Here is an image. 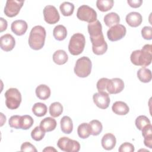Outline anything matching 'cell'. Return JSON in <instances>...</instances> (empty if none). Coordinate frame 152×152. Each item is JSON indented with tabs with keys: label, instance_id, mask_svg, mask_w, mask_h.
Masks as SVG:
<instances>
[{
	"label": "cell",
	"instance_id": "1",
	"mask_svg": "<svg viewBox=\"0 0 152 152\" xmlns=\"http://www.w3.org/2000/svg\"><path fill=\"white\" fill-rule=\"evenodd\" d=\"M131 62L137 66H147L152 60V45H145L141 50H136L132 52L130 56Z\"/></svg>",
	"mask_w": 152,
	"mask_h": 152
},
{
	"label": "cell",
	"instance_id": "2",
	"mask_svg": "<svg viewBox=\"0 0 152 152\" xmlns=\"http://www.w3.org/2000/svg\"><path fill=\"white\" fill-rule=\"evenodd\" d=\"M46 30L41 26L33 27L28 37V45L33 50H40L45 45L46 38Z\"/></svg>",
	"mask_w": 152,
	"mask_h": 152
},
{
	"label": "cell",
	"instance_id": "3",
	"mask_svg": "<svg viewBox=\"0 0 152 152\" xmlns=\"http://www.w3.org/2000/svg\"><path fill=\"white\" fill-rule=\"evenodd\" d=\"M85 45L86 39L84 36L80 33H75L69 40L68 50L72 55H78L83 52Z\"/></svg>",
	"mask_w": 152,
	"mask_h": 152
},
{
	"label": "cell",
	"instance_id": "4",
	"mask_svg": "<svg viewBox=\"0 0 152 152\" xmlns=\"http://www.w3.org/2000/svg\"><path fill=\"white\" fill-rule=\"evenodd\" d=\"M92 64L91 60L87 56H83L76 61L74 69L77 76L81 78L88 77L91 71Z\"/></svg>",
	"mask_w": 152,
	"mask_h": 152
},
{
	"label": "cell",
	"instance_id": "5",
	"mask_svg": "<svg viewBox=\"0 0 152 152\" xmlns=\"http://www.w3.org/2000/svg\"><path fill=\"white\" fill-rule=\"evenodd\" d=\"M5 104L11 109H17L21 102V94L16 88H10L5 93Z\"/></svg>",
	"mask_w": 152,
	"mask_h": 152
},
{
	"label": "cell",
	"instance_id": "6",
	"mask_svg": "<svg viewBox=\"0 0 152 152\" xmlns=\"http://www.w3.org/2000/svg\"><path fill=\"white\" fill-rule=\"evenodd\" d=\"M77 18L81 21L91 23L97 20V12L90 7L83 5L80 6L77 12Z\"/></svg>",
	"mask_w": 152,
	"mask_h": 152
},
{
	"label": "cell",
	"instance_id": "7",
	"mask_svg": "<svg viewBox=\"0 0 152 152\" xmlns=\"http://www.w3.org/2000/svg\"><path fill=\"white\" fill-rule=\"evenodd\" d=\"M57 146L60 150L66 152H78L80 149V143L68 137L60 138L57 142Z\"/></svg>",
	"mask_w": 152,
	"mask_h": 152
},
{
	"label": "cell",
	"instance_id": "8",
	"mask_svg": "<svg viewBox=\"0 0 152 152\" xmlns=\"http://www.w3.org/2000/svg\"><path fill=\"white\" fill-rule=\"evenodd\" d=\"M92 43V50L95 55H102L107 50V44L104 40L103 34L98 37H90Z\"/></svg>",
	"mask_w": 152,
	"mask_h": 152
},
{
	"label": "cell",
	"instance_id": "9",
	"mask_svg": "<svg viewBox=\"0 0 152 152\" xmlns=\"http://www.w3.org/2000/svg\"><path fill=\"white\" fill-rule=\"evenodd\" d=\"M126 27L122 24H116L111 27L107 32L108 39L111 42H115L122 39L126 34Z\"/></svg>",
	"mask_w": 152,
	"mask_h": 152
},
{
	"label": "cell",
	"instance_id": "10",
	"mask_svg": "<svg viewBox=\"0 0 152 152\" xmlns=\"http://www.w3.org/2000/svg\"><path fill=\"white\" fill-rule=\"evenodd\" d=\"M24 1H18L15 0H8L4 8V12L8 17H14L16 16L22 8Z\"/></svg>",
	"mask_w": 152,
	"mask_h": 152
},
{
	"label": "cell",
	"instance_id": "11",
	"mask_svg": "<svg viewBox=\"0 0 152 152\" xmlns=\"http://www.w3.org/2000/svg\"><path fill=\"white\" fill-rule=\"evenodd\" d=\"M43 16L45 21L49 24H54L58 23L60 19L57 9L53 5H46L44 8Z\"/></svg>",
	"mask_w": 152,
	"mask_h": 152
},
{
	"label": "cell",
	"instance_id": "12",
	"mask_svg": "<svg viewBox=\"0 0 152 152\" xmlns=\"http://www.w3.org/2000/svg\"><path fill=\"white\" fill-rule=\"evenodd\" d=\"M93 100L94 104L100 109H107L110 103L109 95L106 91H100L93 94Z\"/></svg>",
	"mask_w": 152,
	"mask_h": 152
},
{
	"label": "cell",
	"instance_id": "13",
	"mask_svg": "<svg viewBox=\"0 0 152 152\" xmlns=\"http://www.w3.org/2000/svg\"><path fill=\"white\" fill-rule=\"evenodd\" d=\"M124 81L119 78H114L108 81L106 90L109 94H115L121 93L124 88Z\"/></svg>",
	"mask_w": 152,
	"mask_h": 152
},
{
	"label": "cell",
	"instance_id": "14",
	"mask_svg": "<svg viewBox=\"0 0 152 152\" xmlns=\"http://www.w3.org/2000/svg\"><path fill=\"white\" fill-rule=\"evenodd\" d=\"M15 45V40L10 34H5L1 37L0 46L1 49L5 52L12 50Z\"/></svg>",
	"mask_w": 152,
	"mask_h": 152
},
{
	"label": "cell",
	"instance_id": "15",
	"mask_svg": "<svg viewBox=\"0 0 152 152\" xmlns=\"http://www.w3.org/2000/svg\"><path fill=\"white\" fill-rule=\"evenodd\" d=\"M27 28V23L22 20H17L13 21L11 26L12 31L17 36H22L25 34Z\"/></svg>",
	"mask_w": 152,
	"mask_h": 152
},
{
	"label": "cell",
	"instance_id": "16",
	"mask_svg": "<svg viewBox=\"0 0 152 152\" xmlns=\"http://www.w3.org/2000/svg\"><path fill=\"white\" fill-rule=\"evenodd\" d=\"M126 22L132 27H137L141 25L142 21L141 15L137 12H129L126 16Z\"/></svg>",
	"mask_w": 152,
	"mask_h": 152
},
{
	"label": "cell",
	"instance_id": "17",
	"mask_svg": "<svg viewBox=\"0 0 152 152\" xmlns=\"http://www.w3.org/2000/svg\"><path fill=\"white\" fill-rule=\"evenodd\" d=\"M101 143L104 149L106 150H110L115 147L116 140L113 134L111 133H107L102 137Z\"/></svg>",
	"mask_w": 152,
	"mask_h": 152
},
{
	"label": "cell",
	"instance_id": "18",
	"mask_svg": "<svg viewBox=\"0 0 152 152\" xmlns=\"http://www.w3.org/2000/svg\"><path fill=\"white\" fill-rule=\"evenodd\" d=\"M87 28L90 34V37H97L103 34L102 24L97 20L94 22L89 23L88 24Z\"/></svg>",
	"mask_w": 152,
	"mask_h": 152
},
{
	"label": "cell",
	"instance_id": "19",
	"mask_svg": "<svg viewBox=\"0 0 152 152\" xmlns=\"http://www.w3.org/2000/svg\"><path fill=\"white\" fill-rule=\"evenodd\" d=\"M56 124L55 119L51 117H46L41 121L39 126L45 132H50L56 128Z\"/></svg>",
	"mask_w": 152,
	"mask_h": 152
},
{
	"label": "cell",
	"instance_id": "20",
	"mask_svg": "<svg viewBox=\"0 0 152 152\" xmlns=\"http://www.w3.org/2000/svg\"><path fill=\"white\" fill-rule=\"evenodd\" d=\"M112 109L115 114L118 115H125L129 111V108L126 103L122 101L115 102L112 105Z\"/></svg>",
	"mask_w": 152,
	"mask_h": 152
},
{
	"label": "cell",
	"instance_id": "21",
	"mask_svg": "<svg viewBox=\"0 0 152 152\" xmlns=\"http://www.w3.org/2000/svg\"><path fill=\"white\" fill-rule=\"evenodd\" d=\"M142 135L144 137V145L150 148H152V126L151 124L146 125L142 130Z\"/></svg>",
	"mask_w": 152,
	"mask_h": 152
},
{
	"label": "cell",
	"instance_id": "22",
	"mask_svg": "<svg viewBox=\"0 0 152 152\" xmlns=\"http://www.w3.org/2000/svg\"><path fill=\"white\" fill-rule=\"evenodd\" d=\"M61 131L66 134H69L72 132L73 129L72 121L70 117L64 116L62 118L60 121Z\"/></svg>",
	"mask_w": 152,
	"mask_h": 152
},
{
	"label": "cell",
	"instance_id": "23",
	"mask_svg": "<svg viewBox=\"0 0 152 152\" xmlns=\"http://www.w3.org/2000/svg\"><path fill=\"white\" fill-rule=\"evenodd\" d=\"M52 59L53 62L59 65L65 64L68 59V56L66 52L64 50H58L53 54Z\"/></svg>",
	"mask_w": 152,
	"mask_h": 152
},
{
	"label": "cell",
	"instance_id": "24",
	"mask_svg": "<svg viewBox=\"0 0 152 152\" xmlns=\"http://www.w3.org/2000/svg\"><path fill=\"white\" fill-rule=\"evenodd\" d=\"M50 89L45 84H40L36 88V96L41 100H46L50 96Z\"/></svg>",
	"mask_w": 152,
	"mask_h": 152
},
{
	"label": "cell",
	"instance_id": "25",
	"mask_svg": "<svg viewBox=\"0 0 152 152\" xmlns=\"http://www.w3.org/2000/svg\"><path fill=\"white\" fill-rule=\"evenodd\" d=\"M104 22L106 26L111 27L119 23L120 17L116 12H110L104 16Z\"/></svg>",
	"mask_w": 152,
	"mask_h": 152
},
{
	"label": "cell",
	"instance_id": "26",
	"mask_svg": "<svg viewBox=\"0 0 152 152\" xmlns=\"http://www.w3.org/2000/svg\"><path fill=\"white\" fill-rule=\"evenodd\" d=\"M53 35L56 40L62 41L64 40L67 36L66 28L63 25H58L53 28Z\"/></svg>",
	"mask_w": 152,
	"mask_h": 152
},
{
	"label": "cell",
	"instance_id": "27",
	"mask_svg": "<svg viewBox=\"0 0 152 152\" xmlns=\"http://www.w3.org/2000/svg\"><path fill=\"white\" fill-rule=\"evenodd\" d=\"M137 75L141 82L147 83L151 80V72L149 69L145 67H142L138 69Z\"/></svg>",
	"mask_w": 152,
	"mask_h": 152
},
{
	"label": "cell",
	"instance_id": "28",
	"mask_svg": "<svg viewBox=\"0 0 152 152\" xmlns=\"http://www.w3.org/2000/svg\"><path fill=\"white\" fill-rule=\"evenodd\" d=\"M89 128L90 131V134L92 135L96 136L99 135L103 129V126L102 123L96 119L91 121L89 124Z\"/></svg>",
	"mask_w": 152,
	"mask_h": 152
},
{
	"label": "cell",
	"instance_id": "29",
	"mask_svg": "<svg viewBox=\"0 0 152 152\" xmlns=\"http://www.w3.org/2000/svg\"><path fill=\"white\" fill-rule=\"evenodd\" d=\"M48 108L45 104L40 102L35 103L32 107V112L33 114L38 117L45 116L47 113Z\"/></svg>",
	"mask_w": 152,
	"mask_h": 152
},
{
	"label": "cell",
	"instance_id": "30",
	"mask_svg": "<svg viewBox=\"0 0 152 152\" xmlns=\"http://www.w3.org/2000/svg\"><path fill=\"white\" fill-rule=\"evenodd\" d=\"M63 112V106L59 102L52 103L49 106V114L53 118L59 116Z\"/></svg>",
	"mask_w": 152,
	"mask_h": 152
},
{
	"label": "cell",
	"instance_id": "31",
	"mask_svg": "<svg viewBox=\"0 0 152 152\" xmlns=\"http://www.w3.org/2000/svg\"><path fill=\"white\" fill-rule=\"evenodd\" d=\"M114 4L113 0H97L96 1L97 8L102 12H106L112 9Z\"/></svg>",
	"mask_w": 152,
	"mask_h": 152
},
{
	"label": "cell",
	"instance_id": "32",
	"mask_svg": "<svg viewBox=\"0 0 152 152\" xmlns=\"http://www.w3.org/2000/svg\"><path fill=\"white\" fill-rule=\"evenodd\" d=\"M60 11L64 16H70L71 15L74 10V5L72 3L69 2H64L60 5Z\"/></svg>",
	"mask_w": 152,
	"mask_h": 152
},
{
	"label": "cell",
	"instance_id": "33",
	"mask_svg": "<svg viewBox=\"0 0 152 152\" xmlns=\"http://www.w3.org/2000/svg\"><path fill=\"white\" fill-rule=\"evenodd\" d=\"M77 133L81 138L86 139L87 138L90 134V131L89 128V125L88 123H83L81 124L77 128Z\"/></svg>",
	"mask_w": 152,
	"mask_h": 152
},
{
	"label": "cell",
	"instance_id": "34",
	"mask_svg": "<svg viewBox=\"0 0 152 152\" xmlns=\"http://www.w3.org/2000/svg\"><path fill=\"white\" fill-rule=\"evenodd\" d=\"M33 122V119L31 116L27 115L21 116L20 129L27 130L32 126Z\"/></svg>",
	"mask_w": 152,
	"mask_h": 152
},
{
	"label": "cell",
	"instance_id": "35",
	"mask_svg": "<svg viewBox=\"0 0 152 152\" xmlns=\"http://www.w3.org/2000/svg\"><path fill=\"white\" fill-rule=\"evenodd\" d=\"M150 124V119L144 115H140L138 116L135 119L136 127L140 131H141L146 125Z\"/></svg>",
	"mask_w": 152,
	"mask_h": 152
},
{
	"label": "cell",
	"instance_id": "36",
	"mask_svg": "<svg viewBox=\"0 0 152 152\" xmlns=\"http://www.w3.org/2000/svg\"><path fill=\"white\" fill-rule=\"evenodd\" d=\"M45 135V132L40 126H36L31 132V137L33 140L39 141L42 140Z\"/></svg>",
	"mask_w": 152,
	"mask_h": 152
},
{
	"label": "cell",
	"instance_id": "37",
	"mask_svg": "<svg viewBox=\"0 0 152 152\" xmlns=\"http://www.w3.org/2000/svg\"><path fill=\"white\" fill-rule=\"evenodd\" d=\"M20 119L21 116L13 115L9 119V125L15 129H20Z\"/></svg>",
	"mask_w": 152,
	"mask_h": 152
},
{
	"label": "cell",
	"instance_id": "38",
	"mask_svg": "<svg viewBox=\"0 0 152 152\" xmlns=\"http://www.w3.org/2000/svg\"><path fill=\"white\" fill-rule=\"evenodd\" d=\"M109 79L107 78H102L97 83L96 87L99 92L100 91H105L106 90V86L108 83Z\"/></svg>",
	"mask_w": 152,
	"mask_h": 152
},
{
	"label": "cell",
	"instance_id": "39",
	"mask_svg": "<svg viewBox=\"0 0 152 152\" xmlns=\"http://www.w3.org/2000/svg\"><path fill=\"white\" fill-rule=\"evenodd\" d=\"M142 37L145 40L152 39V28L150 26H145L141 30Z\"/></svg>",
	"mask_w": 152,
	"mask_h": 152
},
{
	"label": "cell",
	"instance_id": "40",
	"mask_svg": "<svg viewBox=\"0 0 152 152\" xmlns=\"http://www.w3.org/2000/svg\"><path fill=\"white\" fill-rule=\"evenodd\" d=\"M134 146L131 143L125 142L122 144L119 149V152H132L134 151Z\"/></svg>",
	"mask_w": 152,
	"mask_h": 152
},
{
	"label": "cell",
	"instance_id": "41",
	"mask_svg": "<svg viewBox=\"0 0 152 152\" xmlns=\"http://www.w3.org/2000/svg\"><path fill=\"white\" fill-rule=\"evenodd\" d=\"M21 151H34L37 152L36 147L29 142H25L21 145Z\"/></svg>",
	"mask_w": 152,
	"mask_h": 152
},
{
	"label": "cell",
	"instance_id": "42",
	"mask_svg": "<svg viewBox=\"0 0 152 152\" xmlns=\"http://www.w3.org/2000/svg\"><path fill=\"white\" fill-rule=\"evenodd\" d=\"M127 3L129 5L134 8H139L142 4V1L141 0H128Z\"/></svg>",
	"mask_w": 152,
	"mask_h": 152
},
{
	"label": "cell",
	"instance_id": "43",
	"mask_svg": "<svg viewBox=\"0 0 152 152\" xmlns=\"http://www.w3.org/2000/svg\"><path fill=\"white\" fill-rule=\"evenodd\" d=\"M1 24H0V32H2L5 31L7 28V21L6 20L3 18L2 17L0 18Z\"/></svg>",
	"mask_w": 152,
	"mask_h": 152
},
{
	"label": "cell",
	"instance_id": "44",
	"mask_svg": "<svg viewBox=\"0 0 152 152\" xmlns=\"http://www.w3.org/2000/svg\"><path fill=\"white\" fill-rule=\"evenodd\" d=\"M43 151H57V150L53 147H47L43 150Z\"/></svg>",
	"mask_w": 152,
	"mask_h": 152
}]
</instances>
